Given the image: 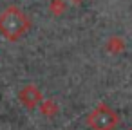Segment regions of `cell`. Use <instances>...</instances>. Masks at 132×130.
<instances>
[{"label": "cell", "instance_id": "cell-3", "mask_svg": "<svg viewBox=\"0 0 132 130\" xmlns=\"http://www.w3.org/2000/svg\"><path fill=\"white\" fill-rule=\"evenodd\" d=\"M18 99H20V103H22L26 108L33 110V108L40 107V103H42V94H40V90H38L35 85H26V87L20 90Z\"/></svg>", "mask_w": 132, "mask_h": 130}, {"label": "cell", "instance_id": "cell-2", "mask_svg": "<svg viewBox=\"0 0 132 130\" xmlns=\"http://www.w3.org/2000/svg\"><path fill=\"white\" fill-rule=\"evenodd\" d=\"M87 123L92 130H114L119 125V116L105 103H100L89 116Z\"/></svg>", "mask_w": 132, "mask_h": 130}, {"label": "cell", "instance_id": "cell-4", "mask_svg": "<svg viewBox=\"0 0 132 130\" xmlns=\"http://www.w3.org/2000/svg\"><path fill=\"white\" fill-rule=\"evenodd\" d=\"M40 110H42V114H44L45 117H53V116L58 112V105H56L54 101L47 99V101H42V103H40Z\"/></svg>", "mask_w": 132, "mask_h": 130}, {"label": "cell", "instance_id": "cell-5", "mask_svg": "<svg viewBox=\"0 0 132 130\" xmlns=\"http://www.w3.org/2000/svg\"><path fill=\"white\" fill-rule=\"evenodd\" d=\"M72 2H76V4H78V2H81V0H72Z\"/></svg>", "mask_w": 132, "mask_h": 130}, {"label": "cell", "instance_id": "cell-6", "mask_svg": "<svg viewBox=\"0 0 132 130\" xmlns=\"http://www.w3.org/2000/svg\"><path fill=\"white\" fill-rule=\"evenodd\" d=\"M130 130H132V128H130Z\"/></svg>", "mask_w": 132, "mask_h": 130}, {"label": "cell", "instance_id": "cell-1", "mask_svg": "<svg viewBox=\"0 0 132 130\" xmlns=\"http://www.w3.org/2000/svg\"><path fill=\"white\" fill-rule=\"evenodd\" d=\"M29 25H31L29 18L15 6L7 7L0 15V34L11 42L22 38L26 34V31L29 29Z\"/></svg>", "mask_w": 132, "mask_h": 130}]
</instances>
